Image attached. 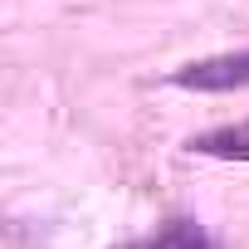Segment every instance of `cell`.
I'll use <instances>...</instances> for the list:
<instances>
[{
	"label": "cell",
	"instance_id": "2",
	"mask_svg": "<svg viewBox=\"0 0 249 249\" xmlns=\"http://www.w3.org/2000/svg\"><path fill=\"white\" fill-rule=\"evenodd\" d=\"M196 157H220V161H249V122H225L186 142Z\"/></svg>",
	"mask_w": 249,
	"mask_h": 249
},
{
	"label": "cell",
	"instance_id": "1",
	"mask_svg": "<svg viewBox=\"0 0 249 249\" xmlns=\"http://www.w3.org/2000/svg\"><path fill=\"white\" fill-rule=\"evenodd\" d=\"M176 83H181V88H200V93L249 88V49H239V54H215V59H200V64H186V69H176Z\"/></svg>",
	"mask_w": 249,
	"mask_h": 249
},
{
	"label": "cell",
	"instance_id": "3",
	"mask_svg": "<svg viewBox=\"0 0 249 249\" xmlns=\"http://www.w3.org/2000/svg\"><path fill=\"white\" fill-rule=\"evenodd\" d=\"M122 249H210V239H205V230L196 220H166L157 234L132 239V244H122Z\"/></svg>",
	"mask_w": 249,
	"mask_h": 249
}]
</instances>
